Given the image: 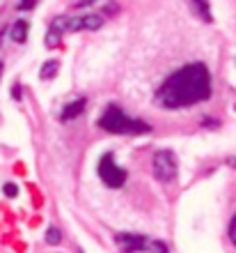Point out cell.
I'll return each instance as SVG.
<instances>
[{"label":"cell","mask_w":236,"mask_h":253,"mask_svg":"<svg viewBox=\"0 0 236 253\" xmlns=\"http://www.w3.org/2000/svg\"><path fill=\"white\" fill-rule=\"evenodd\" d=\"M103 0H76L73 5L76 7H92V5H101Z\"/></svg>","instance_id":"18"},{"label":"cell","mask_w":236,"mask_h":253,"mask_svg":"<svg viewBox=\"0 0 236 253\" xmlns=\"http://www.w3.org/2000/svg\"><path fill=\"white\" fill-rule=\"evenodd\" d=\"M227 233H230V242L236 247V214L232 216V221H230V230H227Z\"/></svg>","instance_id":"17"},{"label":"cell","mask_w":236,"mask_h":253,"mask_svg":"<svg viewBox=\"0 0 236 253\" xmlns=\"http://www.w3.org/2000/svg\"><path fill=\"white\" fill-rule=\"evenodd\" d=\"M227 164H230L232 168H236V157H230V159H227Z\"/></svg>","instance_id":"21"},{"label":"cell","mask_w":236,"mask_h":253,"mask_svg":"<svg viewBox=\"0 0 236 253\" xmlns=\"http://www.w3.org/2000/svg\"><path fill=\"white\" fill-rule=\"evenodd\" d=\"M99 177L103 182L105 187L110 189H122L126 184V170L122 166H117V161L112 157V152H105L101 159H99V168H97Z\"/></svg>","instance_id":"3"},{"label":"cell","mask_w":236,"mask_h":253,"mask_svg":"<svg viewBox=\"0 0 236 253\" xmlns=\"http://www.w3.org/2000/svg\"><path fill=\"white\" fill-rule=\"evenodd\" d=\"M103 26V16L101 14H85L83 16V30H99Z\"/></svg>","instance_id":"9"},{"label":"cell","mask_w":236,"mask_h":253,"mask_svg":"<svg viewBox=\"0 0 236 253\" xmlns=\"http://www.w3.org/2000/svg\"><path fill=\"white\" fill-rule=\"evenodd\" d=\"M147 249H149V251L151 253H168V247H165V244H163V242H151L149 240V247H147Z\"/></svg>","instance_id":"15"},{"label":"cell","mask_w":236,"mask_h":253,"mask_svg":"<svg viewBox=\"0 0 236 253\" xmlns=\"http://www.w3.org/2000/svg\"><path fill=\"white\" fill-rule=\"evenodd\" d=\"M101 9H103V12H105V16H112V14H117V9H119V7L115 5L112 0H103V2H101Z\"/></svg>","instance_id":"14"},{"label":"cell","mask_w":236,"mask_h":253,"mask_svg":"<svg viewBox=\"0 0 236 253\" xmlns=\"http://www.w3.org/2000/svg\"><path fill=\"white\" fill-rule=\"evenodd\" d=\"M115 242H117V247L124 253H140L149 247V237L138 235V233H119L115 237Z\"/></svg>","instance_id":"5"},{"label":"cell","mask_w":236,"mask_h":253,"mask_svg":"<svg viewBox=\"0 0 236 253\" xmlns=\"http://www.w3.org/2000/svg\"><path fill=\"white\" fill-rule=\"evenodd\" d=\"M58 69H60V62H58V60H48V62H44V67H41V72H39V79H41V81L53 79V76L58 74Z\"/></svg>","instance_id":"10"},{"label":"cell","mask_w":236,"mask_h":253,"mask_svg":"<svg viewBox=\"0 0 236 253\" xmlns=\"http://www.w3.org/2000/svg\"><path fill=\"white\" fill-rule=\"evenodd\" d=\"M2 35H5V30H0V42H2Z\"/></svg>","instance_id":"22"},{"label":"cell","mask_w":236,"mask_h":253,"mask_svg":"<svg viewBox=\"0 0 236 253\" xmlns=\"http://www.w3.org/2000/svg\"><path fill=\"white\" fill-rule=\"evenodd\" d=\"M28 21L26 19H19L14 21V26L9 28V37H12L14 42H19V44H23V42L28 40Z\"/></svg>","instance_id":"8"},{"label":"cell","mask_w":236,"mask_h":253,"mask_svg":"<svg viewBox=\"0 0 236 253\" xmlns=\"http://www.w3.org/2000/svg\"><path fill=\"white\" fill-rule=\"evenodd\" d=\"M60 242H62V233H60V228L51 226L46 230V244H51V247H58Z\"/></svg>","instance_id":"11"},{"label":"cell","mask_w":236,"mask_h":253,"mask_svg":"<svg viewBox=\"0 0 236 253\" xmlns=\"http://www.w3.org/2000/svg\"><path fill=\"white\" fill-rule=\"evenodd\" d=\"M190 9H193V14H195L197 19L206 21V23H211L213 21V16H211V5L209 0H188Z\"/></svg>","instance_id":"7"},{"label":"cell","mask_w":236,"mask_h":253,"mask_svg":"<svg viewBox=\"0 0 236 253\" xmlns=\"http://www.w3.org/2000/svg\"><path fill=\"white\" fill-rule=\"evenodd\" d=\"M12 99H16V101H21V99H23V92H21V85H14V87H12Z\"/></svg>","instance_id":"20"},{"label":"cell","mask_w":236,"mask_h":253,"mask_svg":"<svg viewBox=\"0 0 236 253\" xmlns=\"http://www.w3.org/2000/svg\"><path fill=\"white\" fill-rule=\"evenodd\" d=\"M0 74H2V62H0Z\"/></svg>","instance_id":"23"},{"label":"cell","mask_w":236,"mask_h":253,"mask_svg":"<svg viewBox=\"0 0 236 253\" xmlns=\"http://www.w3.org/2000/svg\"><path fill=\"white\" fill-rule=\"evenodd\" d=\"M2 193H5L7 198H16V196H19V187H16L14 182H5V184H2Z\"/></svg>","instance_id":"13"},{"label":"cell","mask_w":236,"mask_h":253,"mask_svg":"<svg viewBox=\"0 0 236 253\" xmlns=\"http://www.w3.org/2000/svg\"><path fill=\"white\" fill-rule=\"evenodd\" d=\"M99 126L108 133H129V136H138V133H149L151 126L142 120H133L122 111L119 106H108L99 118Z\"/></svg>","instance_id":"2"},{"label":"cell","mask_w":236,"mask_h":253,"mask_svg":"<svg viewBox=\"0 0 236 253\" xmlns=\"http://www.w3.org/2000/svg\"><path fill=\"white\" fill-rule=\"evenodd\" d=\"M34 5H37V0H19V2H16V9H19V12H28V9H33Z\"/></svg>","instance_id":"16"},{"label":"cell","mask_w":236,"mask_h":253,"mask_svg":"<svg viewBox=\"0 0 236 253\" xmlns=\"http://www.w3.org/2000/svg\"><path fill=\"white\" fill-rule=\"evenodd\" d=\"M60 37H62L60 33H55V30H48V33H46V40H44V44H46L48 48H55V46L60 44Z\"/></svg>","instance_id":"12"},{"label":"cell","mask_w":236,"mask_h":253,"mask_svg":"<svg viewBox=\"0 0 236 253\" xmlns=\"http://www.w3.org/2000/svg\"><path fill=\"white\" fill-rule=\"evenodd\" d=\"M85 106H87V99H85V97H78V99L69 101V104H65V108H62V113H60V120H62V122L76 120V118H80V115H83Z\"/></svg>","instance_id":"6"},{"label":"cell","mask_w":236,"mask_h":253,"mask_svg":"<svg viewBox=\"0 0 236 253\" xmlns=\"http://www.w3.org/2000/svg\"><path fill=\"white\" fill-rule=\"evenodd\" d=\"M202 125L206 126V129H218V126H220V122H218V120H211V118H204Z\"/></svg>","instance_id":"19"},{"label":"cell","mask_w":236,"mask_h":253,"mask_svg":"<svg viewBox=\"0 0 236 253\" xmlns=\"http://www.w3.org/2000/svg\"><path fill=\"white\" fill-rule=\"evenodd\" d=\"M151 173L158 182H172L179 173V161L177 154L172 150H158L154 152V159H151Z\"/></svg>","instance_id":"4"},{"label":"cell","mask_w":236,"mask_h":253,"mask_svg":"<svg viewBox=\"0 0 236 253\" xmlns=\"http://www.w3.org/2000/svg\"><path fill=\"white\" fill-rule=\"evenodd\" d=\"M211 97V72L202 62H190L172 72L156 90V104L165 111L195 106Z\"/></svg>","instance_id":"1"}]
</instances>
